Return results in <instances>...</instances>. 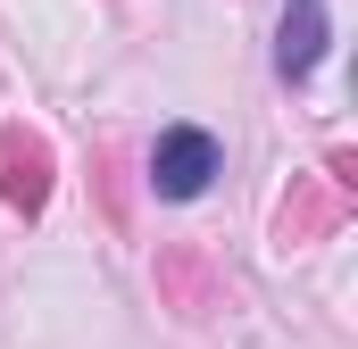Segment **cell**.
I'll list each match as a JSON object with an SVG mask.
<instances>
[{"instance_id":"7a4b0ae2","label":"cell","mask_w":358,"mask_h":349,"mask_svg":"<svg viewBox=\"0 0 358 349\" xmlns=\"http://www.w3.org/2000/svg\"><path fill=\"white\" fill-rule=\"evenodd\" d=\"M42 191H50V150L8 125V133H0V200H8V208H42Z\"/></svg>"},{"instance_id":"3957f363","label":"cell","mask_w":358,"mask_h":349,"mask_svg":"<svg viewBox=\"0 0 358 349\" xmlns=\"http://www.w3.org/2000/svg\"><path fill=\"white\" fill-rule=\"evenodd\" d=\"M317 59H325V0H283V42H275L283 84L317 75Z\"/></svg>"},{"instance_id":"6da1fadb","label":"cell","mask_w":358,"mask_h":349,"mask_svg":"<svg viewBox=\"0 0 358 349\" xmlns=\"http://www.w3.org/2000/svg\"><path fill=\"white\" fill-rule=\"evenodd\" d=\"M225 167V150H217V133H200V125H167L159 142H150V191L159 200H200L208 183Z\"/></svg>"}]
</instances>
